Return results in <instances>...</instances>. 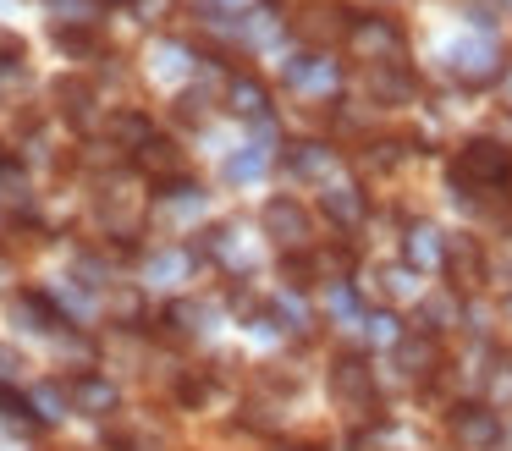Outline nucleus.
Here are the masks:
<instances>
[{
    "instance_id": "f257e3e1",
    "label": "nucleus",
    "mask_w": 512,
    "mask_h": 451,
    "mask_svg": "<svg viewBox=\"0 0 512 451\" xmlns=\"http://www.w3.org/2000/svg\"><path fill=\"white\" fill-rule=\"evenodd\" d=\"M507 176H512V149H501V143H490V138H474L452 160L457 187H501Z\"/></svg>"
},
{
    "instance_id": "f03ea898",
    "label": "nucleus",
    "mask_w": 512,
    "mask_h": 451,
    "mask_svg": "<svg viewBox=\"0 0 512 451\" xmlns=\"http://www.w3.org/2000/svg\"><path fill=\"white\" fill-rule=\"evenodd\" d=\"M347 50L369 66H397L402 61V33H397V22H386V17H353L347 22Z\"/></svg>"
},
{
    "instance_id": "7ed1b4c3",
    "label": "nucleus",
    "mask_w": 512,
    "mask_h": 451,
    "mask_svg": "<svg viewBox=\"0 0 512 451\" xmlns=\"http://www.w3.org/2000/svg\"><path fill=\"white\" fill-rule=\"evenodd\" d=\"M287 88L292 94H309V99H331L336 88H342V66L325 50H303L287 61Z\"/></svg>"
},
{
    "instance_id": "20e7f679",
    "label": "nucleus",
    "mask_w": 512,
    "mask_h": 451,
    "mask_svg": "<svg viewBox=\"0 0 512 451\" xmlns=\"http://www.w3.org/2000/svg\"><path fill=\"white\" fill-rule=\"evenodd\" d=\"M265 231L276 242H287V248H309L314 242V220H309V209L298 204V198H270L265 204Z\"/></svg>"
},
{
    "instance_id": "39448f33",
    "label": "nucleus",
    "mask_w": 512,
    "mask_h": 451,
    "mask_svg": "<svg viewBox=\"0 0 512 451\" xmlns=\"http://www.w3.org/2000/svg\"><path fill=\"white\" fill-rule=\"evenodd\" d=\"M331 396H336V402H347V407H369V402H375V369H369L364 358H336Z\"/></svg>"
},
{
    "instance_id": "423d86ee",
    "label": "nucleus",
    "mask_w": 512,
    "mask_h": 451,
    "mask_svg": "<svg viewBox=\"0 0 512 451\" xmlns=\"http://www.w3.org/2000/svg\"><path fill=\"white\" fill-rule=\"evenodd\" d=\"M402 264L408 270H446V237L430 220H413L408 237H402Z\"/></svg>"
},
{
    "instance_id": "0eeeda50",
    "label": "nucleus",
    "mask_w": 512,
    "mask_h": 451,
    "mask_svg": "<svg viewBox=\"0 0 512 451\" xmlns=\"http://www.w3.org/2000/svg\"><path fill=\"white\" fill-rule=\"evenodd\" d=\"M496 44L490 39H463V44H452V72L463 77L468 88H479V83H490L496 77Z\"/></svg>"
},
{
    "instance_id": "6e6552de",
    "label": "nucleus",
    "mask_w": 512,
    "mask_h": 451,
    "mask_svg": "<svg viewBox=\"0 0 512 451\" xmlns=\"http://www.w3.org/2000/svg\"><path fill=\"white\" fill-rule=\"evenodd\" d=\"M452 435L463 440L468 451H490L501 440V418L490 413V407H457V418H452Z\"/></svg>"
},
{
    "instance_id": "1a4fd4ad",
    "label": "nucleus",
    "mask_w": 512,
    "mask_h": 451,
    "mask_svg": "<svg viewBox=\"0 0 512 451\" xmlns=\"http://www.w3.org/2000/svg\"><path fill=\"white\" fill-rule=\"evenodd\" d=\"M67 402L78 407V413L105 418V413H116V385L100 380V374H78V380L67 385Z\"/></svg>"
},
{
    "instance_id": "9d476101",
    "label": "nucleus",
    "mask_w": 512,
    "mask_h": 451,
    "mask_svg": "<svg viewBox=\"0 0 512 451\" xmlns=\"http://www.w3.org/2000/svg\"><path fill=\"white\" fill-rule=\"evenodd\" d=\"M287 165L303 182H325V176H336V149L331 143H298V149L287 154Z\"/></svg>"
},
{
    "instance_id": "9b49d317",
    "label": "nucleus",
    "mask_w": 512,
    "mask_h": 451,
    "mask_svg": "<svg viewBox=\"0 0 512 451\" xmlns=\"http://www.w3.org/2000/svg\"><path fill=\"white\" fill-rule=\"evenodd\" d=\"M204 248H210L221 264H232V270H254V248L243 242V231H237V226H215L210 237H204Z\"/></svg>"
},
{
    "instance_id": "f8f14e48",
    "label": "nucleus",
    "mask_w": 512,
    "mask_h": 451,
    "mask_svg": "<svg viewBox=\"0 0 512 451\" xmlns=\"http://www.w3.org/2000/svg\"><path fill=\"white\" fill-rule=\"evenodd\" d=\"M226 105L237 110V116H265L270 110V94H265V83H259V77H232V83H226Z\"/></svg>"
},
{
    "instance_id": "ddd939ff",
    "label": "nucleus",
    "mask_w": 512,
    "mask_h": 451,
    "mask_svg": "<svg viewBox=\"0 0 512 451\" xmlns=\"http://www.w3.org/2000/svg\"><path fill=\"white\" fill-rule=\"evenodd\" d=\"M320 204H325V215H331L336 220V226H358V220H364V193H358V187H325V198H320Z\"/></svg>"
},
{
    "instance_id": "4468645a",
    "label": "nucleus",
    "mask_w": 512,
    "mask_h": 451,
    "mask_svg": "<svg viewBox=\"0 0 512 451\" xmlns=\"http://www.w3.org/2000/svg\"><path fill=\"white\" fill-rule=\"evenodd\" d=\"M446 270H452L457 286H479V275H485V259H479L474 242H446Z\"/></svg>"
},
{
    "instance_id": "2eb2a0df",
    "label": "nucleus",
    "mask_w": 512,
    "mask_h": 451,
    "mask_svg": "<svg viewBox=\"0 0 512 451\" xmlns=\"http://www.w3.org/2000/svg\"><path fill=\"white\" fill-rule=\"evenodd\" d=\"M138 165H144L149 176H171V182H177V171H182V154H177V143H166V138H149L144 149H138Z\"/></svg>"
},
{
    "instance_id": "dca6fc26",
    "label": "nucleus",
    "mask_w": 512,
    "mask_h": 451,
    "mask_svg": "<svg viewBox=\"0 0 512 451\" xmlns=\"http://www.w3.org/2000/svg\"><path fill=\"white\" fill-rule=\"evenodd\" d=\"M397 369L402 374H430L435 369V341L430 336H402L397 341Z\"/></svg>"
},
{
    "instance_id": "f3484780",
    "label": "nucleus",
    "mask_w": 512,
    "mask_h": 451,
    "mask_svg": "<svg viewBox=\"0 0 512 451\" xmlns=\"http://www.w3.org/2000/svg\"><path fill=\"white\" fill-rule=\"evenodd\" d=\"M149 72L155 77H166V83H177V77H188L193 72V55L182 50V44H155V55H149Z\"/></svg>"
},
{
    "instance_id": "a211bd4d",
    "label": "nucleus",
    "mask_w": 512,
    "mask_h": 451,
    "mask_svg": "<svg viewBox=\"0 0 512 451\" xmlns=\"http://www.w3.org/2000/svg\"><path fill=\"white\" fill-rule=\"evenodd\" d=\"M111 138L122 143V149H133V154H138L149 138H155V132H149V121L138 116V110H122V116H111Z\"/></svg>"
},
{
    "instance_id": "6ab92c4d",
    "label": "nucleus",
    "mask_w": 512,
    "mask_h": 451,
    "mask_svg": "<svg viewBox=\"0 0 512 451\" xmlns=\"http://www.w3.org/2000/svg\"><path fill=\"white\" fill-rule=\"evenodd\" d=\"M265 165H270V149L265 143H248L243 154L226 160V176H232V182H254V176H265Z\"/></svg>"
},
{
    "instance_id": "aec40b11",
    "label": "nucleus",
    "mask_w": 512,
    "mask_h": 451,
    "mask_svg": "<svg viewBox=\"0 0 512 451\" xmlns=\"http://www.w3.org/2000/svg\"><path fill=\"white\" fill-rule=\"evenodd\" d=\"M188 270H193V253H177V248H166V253L149 259V281H160V286H177Z\"/></svg>"
},
{
    "instance_id": "412c9836",
    "label": "nucleus",
    "mask_w": 512,
    "mask_h": 451,
    "mask_svg": "<svg viewBox=\"0 0 512 451\" xmlns=\"http://www.w3.org/2000/svg\"><path fill=\"white\" fill-rule=\"evenodd\" d=\"M402 336H408V330H402L397 314H369L364 319V341H369V347H391V352H397Z\"/></svg>"
},
{
    "instance_id": "4be33fe9",
    "label": "nucleus",
    "mask_w": 512,
    "mask_h": 451,
    "mask_svg": "<svg viewBox=\"0 0 512 451\" xmlns=\"http://www.w3.org/2000/svg\"><path fill=\"white\" fill-rule=\"evenodd\" d=\"M485 385H490V402H496V407L512 402V352H501V358L485 369Z\"/></svg>"
},
{
    "instance_id": "5701e85b",
    "label": "nucleus",
    "mask_w": 512,
    "mask_h": 451,
    "mask_svg": "<svg viewBox=\"0 0 512 451\" xmlns=\"http://www.w3.org/2000/svg\"><path fill=\"white\" fill-rule=\"evenodd\" d=\"M369 88H375V99H408V77L397 66H369Z\"/></svg>"
},
{
    "instance_id": "b1692460",
    "label": "nucleus",
    "mask_w": 512,
    "mask_h": 451,
    "mask_svg": "<svg viewBox=\"0 0 512 451\" xmlns=\"http://www.w3.org/2000/svg\"><path fill=\"white\" fill-rule=\"evenodd\" d=\"M336 17H342V11H303L298 33H303V39H331V33H342V22H336Z\"/></svg>"
},
{
    "instance_id": "393cba45",
    "label": "nucleus",
    "mask_w": 512,
    "mask_h": 451,
    "mask_svg": "<svg viewBox=\"0 0 512 451\" xmlns=\"http://www.w3.org/2000/svg\"><path fill=\"white\" fill-rule=\"evenodd\" d=\"M259 0H199V17L204 22H232V17H248Z\"/></svg>"
},
{
    "instance_id": "a878e982",
    "label": "nucleus",
    "mask_w": 512,
    "mask_h": 451,
    "mask_svg": "<svg viewBox=\"0 0 512 451\" xmlns=\"http://www.w3.org/2000/svg\"><path fill=\"white\" fill-rule=\"evenodd\" d=\"M56 94L67 99V116L78 121V127H89V99H94V94H89V83H61Z\"/></svg>"
},
{
    "instance_id": "bb28decb",
    "label": "nucleus",
    "mask_w": 512,
    "mask_h": 451,
    "mask_svg": "<svg viewBox=\"0 0 512 451\" xmlns=\"http://www.w3.org/2000/svg\"><path fill=\"white\" fill-rule=\"evenodd\" d=\"M325 308H331V314H336V319H358V297H353V292H347V286H342V281H336V286H331V292H325Z\"/></svg>"
},
{
    "instance_id": "cd10ccee",
    "label": "nucleus",
    "mask_w": 512,
    "mask_h": 451,
    "mask_svg": "<svg viewBox=\"0 0 512 451\" xmlns=\"http://www.w3.org/2000/svg\"><path fill=\"white\" fill-rule=\"evenodd\" d=\"M0 413H6V418H23V424H34V402H28V396H17V391H6V385H0Z\"/></svg>"
},
{
    "instance_id": "c85d7f7f",
    "label": "nucleus",
    "mask_w": 512,
    "mask_h": 451,
    "mask_svg": "<svg viewBox=\"0 0 512 451\" xmlns=\"http://www.w3.org/2000/svg\"><path fill=\"white\" fill-rule=\"evenodd\" d=\"M111 308H116V319H127V325H133V319L144 314V303H138V292H116V297H111Z\"/></svg>"
},
{
    "instance_id": "c756f323",
    "label": "nucleus",
    "mask_w": 512,
    "mask_h": 451,
    "mask_svg": "<svg viewBox=\"0 0 512 451\" xmlns=\"http://www.w3.org/2000/svg\"><path fill=\"white\" fill-rule=\"evenodd\" d=\"M34 407H45V418H61V407H67V396H61L56 385H45V391L34 396Z\"/></svg>"
},
{
    "instance_id": "7c9ffc66",
    "label": "nucleus",
    "mask_w": 512,
    "mask_h": 451,
    "mask_svg": "<svg viewBox=\"0 0 512 451\" xmlns=\"http://www.w3.org/2000/svg\"><path fill=\"white\" fill-rule=\"evenodd\" d=\"M12 61H23V39L17 33H0V66H12Z\"/></svg>"
},
{
    "instance_id": "2f4dec72",
    "label": "nucleus",
    "mask_w": 512,
    "mask_h": 451,
    "mask_svg": "<svg viewBox=\"0 0 512 451\" xmlns=\"http://www.w3.org/2000/svg\"><path fill=\"white\" fill-rule=\"evenodd\" d=\"M276 314H287V319H292V330H303V325H309V314H303V308H298V303H292V297H287V292H281V297H276Z\"/></svg>"
},
{
    "instance_id": "473e14b6",
    "label": "nucleus",
    "mask_w": 512,
    "mask_h": 451,
    "mask_svg": "<svg viewBox=\"0 0 512 451\" xmlns=\"http://www.w3.org/2000/svg\"><path fill=\"white\" fill-rule=\"evenodd\" d=\"M501 99H507V105H512V72L501 77Z\"/></svg>"
},
{
    "instance_id": "72a5a7b5",
    "label": "nucleus",
    "mask_w": 512,
    "mask_h": 451,
    "mask_svg": "<svg viewBox=\"0 0 512 451\" xmlns=\"http://www.w3.org/2000/svg\"><path fill=\"white\" fill-rule=\"evenodd\" d=\"M507 314H512V297H507Z\"/></svg>"
}]
</instances>
